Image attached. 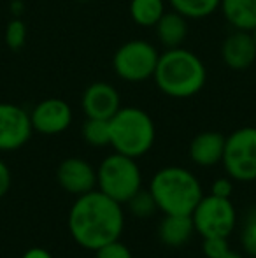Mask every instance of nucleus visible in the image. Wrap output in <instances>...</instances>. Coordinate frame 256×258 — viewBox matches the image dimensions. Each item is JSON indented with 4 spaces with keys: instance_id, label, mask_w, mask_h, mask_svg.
<instances>
[{
    "instance_id": "3",
    "label": "nucleus",
    "mask_w": 256,
    "mask_h": 258,
    "mask_svg": "<svg viewBox=\"0 0 256 258\" xmlns=\"http://www.w3.org/2000/svg\"><path fill=\"white\" fill-rule=\"evenodd\" d=\"M158 211L163 214H192L204 197V190L192 170L185 167H163L149 181V188Z\"/></svg>"
},
{
    "instance_id": "21",
    "label": "nucleus",
    "mask_w": 256,
    "mask_h": 258,
    "mask_svg": "<svg viewBox=\"0 0 256 258\" xmlns=\"http://www.w3.org/2000/svg\"><path fill=\"white\" fill-rule=\"evenodd\" d=\"M127 204H128V207H130V211H132L133 216L142 218V220H144V218L153 216V214L158 211L156 202H154L151 191L149 190H144V188H140V190L137 191V194L127 202Z\"/></svg>"
},
{
    "instance_id": "22",
    "label": "nucleus",
    "mask_w": 256,
    "mask_h": 258,
    "mask_svg": "<svg viewBox=\"0 0 256 258\" xmlns=\"http://www.w3.org/2000/svg\"><path fill=\"white\" fill-rule=\"evenodd\" d=\"M28 37V30L25 21H21L20 18H13L6 27V44L13 51H20L25 46Z\"/></svg>"
},
{
    "instance_id": "15",
    "label": "nucleus",
    "mask_w": 256,
    "mask_h": 258,
    "mask_svg": "<svg viewBox=\"0 0 256 258\" xmlns=\"http://www.w3.org/2000/svg\"><path fill=\"white\" fill-rule=\"evenodd\" d=\"M195 234L192 214H165L158 227L160 241L168 248H181Z\"/></svg>"
},
{
    "instance_id": "26",
    "label": "nucleus",
    "mask_w": 256,
    "mask_h": 258,
    "mask_svg": "<svg viewBox=\"0 0 256 258\" xmlns=\"http://www.w3.org/2000/svg\"><path fill=\"white\" fill-rule=\"evenodd\" d=\"M233 191V183L232 177H219L214 183L211 184V195L216 197H223V199H230Z\"/></svg>"
},
{
    "instance_id": "12",
    "label": "nucleus",
    "mask_w": 256,
    "mask_h": 258,
    "mask_svg": "<svg viewBox=\"0 0 256 258\" xmlns=\"http://www.w3.org/2000/svg\"><path fill=\"white\" fill-rule=\"evenodd\" d=\"M56 179L67 194L79 197L97 188V170L84 158L70 156L58 165Z\"/></svg>"
},
{
    "instance_id": "13",
    "label": "nucleus",
    "mask_w": 256,
    "mask_h": 258,
    "mask_svg": "<svg viewBox=\"0 0 256 258\" xmlns=\"http://www.w3.org/2000/svg\"><path fill=\"white\" fill-rule=\"evenodd\" d=\"M221 60L232 71H246L256 60V42L251 32L235 30L221 42Z\"/></svg>"
},
{
    "instance_id": "8",
    "label": "nucleus",
    "mask_w": 256,
    "mask_h": 258,
    "mask_svg": "<svg viewBox=\"0 0 256 258\" xmlns=\"http://www.w3.org/2000/svg\"><path fill=\"white\" fill-rule=\"evenodd\" d=\"M195 232L202 237H228L237 225V211L230 199L202 197L192 213Z\"/></svg>"
},
{
    "instance_id": "14",
    "label": "nucleus",
    "mask_w": 256,
    "mask_h": 258,
    "mask_svg": "<svg viewBox=\"0 0 256 258\" xmlns=\"http://www.w3.org/2000/svg\"><path fill=\"white\" fill-rule=\"evenodd\" d=\"M226 137L214 130L200 132L190 143V158L198 167H214L221 163Z\"/></svg>"
},
{
    "instance_id": "23",
    "label": "nucleus",
    "mask_w": 256,
    "mask_h": 258,
    "mask_svg": "<svg viewBox=\"0 0 256 258\" xmlns=\"http://www.w3.org/2000/svg\"><path fill=\"white\" fill-rule=\"evenodd\" d=\"M240 244L247 255L256 256V207L244 218L242 230H240Z\"/></svg>"
},
{
    "instance_id": "17",
    "label": "nucleus",
    "mask_w": 256,
    "mask_h": 258,
    "mask_svg": "<svg viewBox=\"0 0 256 258\" xmlns=\"http://www.w3.org/2000/svg\"><path fill=\"white\" fill-rule=\"evenodd\" d=\"M219 9L235 30L253 32L256 28V0H221Z\"/></svg>"
},
{
    "instance_id": "25",
    "label": "nucleus",
    "mask_w": 256,
    "mask_h": 258,
    "mask_svg": "<svg viewBox=\"0 0 256 258\" xmlns=\"http://www.w3.org/2000/svg\"><path fill=\"white\" fill-rule=\"evenodd\" d=\"M95 258H133V256L127 246L118 239V241H113L109 244L97 249Z\"/></svg>"
},
{
    "instance_id": "7",
    "label": "nucleus",
    "mask_w": 256,
    "mask_h": 258,
    "mask_svg": "<svg viewBox=\"0 0 256 258\" xmlns=\"http://www.w3.org/2000/svg\"><path fill=\"white\" fill-rule=\"evenodd\" d=\"M221 163L232 179L256 181V126H242L226 137Z\"/></svg>"
},
{
    "instance_id": "31",
    "label": "nucleus",
    "mask_w": 256,
    "mask_h": 258,
    "mask_svg": "<svg viewBox=\"0 0 256 258\" xmlns=\"http://www.w3.org/2000/svg\"><path fill=\"white\" fill-rule=\"evenodd\" d=\"M251 34H253V37H254V42H256V28H254L253 32H251Z\"/></svg>"
},
{
    "instance_id": "4",
    "label": "nucleus",
    "mask_w": 256,
    "mask_h": 258,
    "mask_svg": "<svg viewBox=\"0 0 256 258\" xmlns=\"http://www.w3.org/2000/svg\"><path fill=\"white\" fill-rule=\"evenodd\" d=\"M111 146L121 155L139 158L153 148L156 141V126L149 114L140 107H120L109 119Z\"/></svg>"
},
{
    "instance_id": "6",
    "label": "nucleus",
    "mask_w": 256,
    "mask_h": 258,
    "mask_svg": "<svg viewBox=\"0 0 256 258\" xmlns=\"http://www.w3.org/2000/svg\"><path fill=\"white\" fill-rule=\"evenodd\" d=\"M160 53L149 41L133 39L116 49L113 69L120 79L127 83H142L154 76Z\"/></svg>"
},
{
    "instance_id": "1",
    "label": "nucleus",
    "mask_w": 256,
    "mask_h": 258,
    "mask_svg": "<svg viewBox=\"0 0 256 258\" xmlns=\"http://www.w3.org/2000/svg\"><path fill=\"white\" fill-rule=\"evenodd\" d=\"M125 213L120 202L100 190L79 195L68 213V232L81 248L97 251L123 234Z\"/></svg>"
},
{
    "instance_id": "29",
    "label": "nucleus",
    "mask_w": 256,
    "mask_h": 258,
    "mask_svg": "<svg viewBox=\"0 0 256 258\" xmlns=\"http://www.w3.org/2000/svg\"><path fill=\"white\" fill-rule=\"evenodd\" d=\"M221 258H244V256L240 255V253H237V251H232V249H230V251L226 253L225 256H221Z\"/></svg>"
},
{
    "instance_id": "9",
    "label": "nucleus",
    "mask_w": 256,
    "mask_h": 258,
    "mask_svg": "<svg viewBox=\"0 0 256 258\" xmlns=\"http://www.w3.org/2000/svg\"><path fill=\"white\" fill-rule=\"evenodd\" d=\"M34 134L30 112L11 102H0V151H16Z\"/></svg>"
},
{
    "instance_id": "5",
    "label": "nucleus",
    "mask_w": 256,
    "mask_h": 258,
    "mask_svg": "<svg viewBox=\"0 0 256 258\" xmlns=\"http://www.w3.org/2000/svg\"><path fill=\"white\" fill-rule=\"evenodd\" d=\"M97 188L120 204H127L142 188V172L135 158L114 151L97 169Z\"/></svg>"
},
{
    "instance_id": "10",
    "label": "nucleus",
    "mask_w": 256,
    "mask_h": 258,
    "mask_svg": "<svg viewBox=\"0 0 256 258\" xmlns=\"http://www.w3.org/2000/svg\"><path fill=\"white\" fill-rule=\"evenodd\" d=\"M34 132L44 136L63 134L72 123V107L63 99H44L30 112Z\"/></svg>"
},
{
    "instance_id": "11",
    "label": "nucleus",
    "mask_w": 256,
    "mask_h": 258,
    "mask_svg": "<svg viewBox=\"0 0 256 258\" xmlns=\"http://www.w3.org/2000/svg\"><path fill=\"white\" fill-rule=\"evenodd\" d=\"M121 107L118 90L111 83L95 81L88 85L81 97V109L86 118L111 119Z\"/></svg>"
},
{
    "instance_id": "20",
    "label": "nucleus",
    "mask_w": 256,
    "mask_h": 258,
    "mask_svg": "<svg viewBox=\"0 0 256 258\" xmlns=\"http://www.w3.org/2000/svg\"><path fill=\"white\" fill-rule=\"evenodd\" d=\"M81 136L86 144L93 148L111 146V125L109 119L86 118L81 126Z\"/></svg>"
},
{
    "instance_id": "27",
    "label": "nucleus",
    "mask_w": 256,
    "mask_h": 258,
    "mask_svg": "<svg viewBox=\"0 0 256 258\" xmlns=\"http://www.w3.org/2000/svg\"><path fill=\"white\" fill-rule=\"evenodd\" d=\"M11 188V170L7 167V163L0 158V199L9 191Z\"/></svg>"
},
{
    "instance_id": "28",
    "label": "nucleus",
    "mask_w": 256,
    "mask_h": 258,
    "mask_svg": "<svg viewBox=\"0 0 256 258\" xmlns=\"http://www.w3.org/2000/svg\"><path fill=\"white\" fill-rule=\"evenodd\" d=\"M21 258H53V256L44 248H30L28 251H25V255Z\"/></svg>"
},
{
    "instance_id": "30",
    "label": "nucleus",
    "mask_w": 256,
    "mask_h": 258,
    "mask_svg": "<svg viewBox=\"0 0 256 258\" xmlns=\"http://www.w3.org/2000/svg\"><path fill=\"white\" fill-rule=\"evenodd\" d=\"M75 2H81V4H86V2H90V0H75Z\"/></svg>"
},
{
    "instance_id": "19",
    "label": "nucleus",
    "mask_w": 256,
    "mask_h": 258,
    "mask_svg": "<svg viewBox=\"0 0 256 258\" xmlns=\"http://www.w3.org/2000/svg\"><path fill=\"white\" fill-rule=\"evenodd\" d=\"M170 6L186 20H204L219 9L221 0H170Z\"/></svg>"
},
{
    "instance_id": "16",
    "label": "nucleus",
    "mask_w": 256,
    "mask_h": 258,
    "mask_svg": "<svg viewBox=\"0 0 256 258\" xmlns=\"http://www.w3.org/2000/svg\"><path fill=\"white\" fill-rule=\"evenodd\" d=\"M154 34L156 39L165 49L181 48L183 42L188 37V20L178 11H165L163 16L154 25Z\"/></svg>"
},
{
    "instance_id": "2",
    "label": "nucleus",
    "mask_w": 256,
    "mask_h": 258,
    "mask_svg": "<svg viewBox=\"0 0 256 258\" xmlns=\"http://www.w3.org/2000/svg\"><path fill=\"white\" fill-rule=\"evenodd\" d=\"M158 90L172 99H188L200 92L207 81V69L198 54L190 49H165L158 58L153 76Z\"/></svg>"
},
{
    "instance_id": "18",
    "label": "nucleus",
    "mask_w": 256,
    "mask_h": 258,
    "mask_svg": "<svg viewBox=\"0 0 256 258\" xmlns=\"http://www.w3.org/2000/svg\"><path fill=\"white\" fill-rule=\"evenodd\" d=\"M130 18L139 27L153 28L165 13L163 0H130Z\"/></svg>"
},
{
    "instance_id": "24",
    "label": "nucleus",
    "mask_w": 256,
    "mask_h": 258,
    "mask_svg": "<svg viewBox=\"0 0 256 258\" xmlns=\"http://www.w3.org/2000/svg\"><path fill=\"white\" fill-rule=\"evenodd\" d=\"M204 255L207 258H221L230 251L228 237H205L204 244Z\"/></svg>"
}]
</instances>
